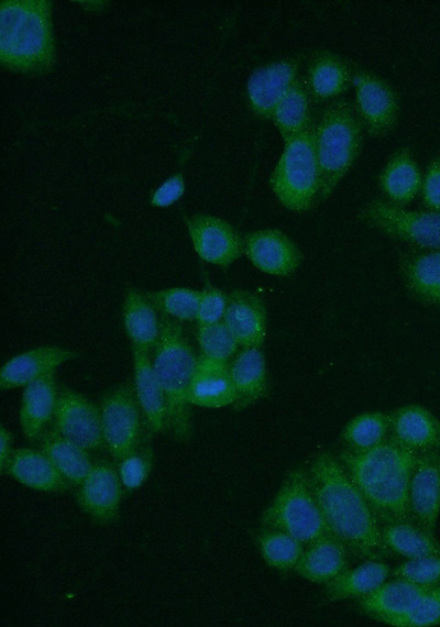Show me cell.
<instances>
[{"label":"cell","mask_w":440,"mask_h":627,"mask_svg":"<svg viewBox=\"0 0 440 627\" xmlns=\"http://www.w3.org/2000/svg\"><path fill=\"white\" fill-rule=\"evenodd\" d=\"M308 474L329 531L358 558L387 557L391 551L382 539L381 522L339 459L321 452L310 463Z\"/></svg>","instance_id":"6da1fadb"},{"label":"cell","mask_w":440,"mask_h":627,"mask_svg":"<svg viewBox=\"0 0 440 627\" xmlns=\"http://www.w3.org/2000/svg\"><path fill=\"white\" fill-rule=\"evenodd\" d=\"M417 455L389 436L367 450L345 448L338 459L383 525L411 520L408 493Z\"/></svg>","instance_id":"7a4b0ae2"},{"label":"cell","mask_w":440,"mask_h":627,"mask_svg":"<svg viewBox=\"0 0 440 627\" xmlns=\"http://www.w3.org/2000/svg\"><path fill=\"white\" fill-rule=\"evenodd\" d=\"M52 3L3 0L0 4V62L10 70L42 75L55 64Z\"/></svg>","instance_id":"3957f363"},{"label":"cell","mask_w":440,"mask_h":627,"mask_svg":"<svg viewBox=\"0 0 440 627\" xmlns=\"http://www.w3.org/2000/svg\"><path fill=\"white\" fill-rule=\"evenodd\" d=\"M161 336L152 360L166 398V431L175 440L187 442L193 436L188 391L198 356L188 342L182 322L164 315H161Z\"/></svg>","instance_id":"277c9868"},{"label":"cell","mask_w":440,"mask_h":627,"mask_svg":"<svg viewBox=\"0 0 440 627\" xmlns=\"http://www.w3.org/2000/svg\"><path fill=\"white\" fill-rule=\"evenodd\" d=\"M363 124L354 105L337 99L322 111L315 124V144L320 170L318 199L326 200L360 155Z\"/></svg>","instance_id":"5b68a950"},{"label":"cell","mask_w":440,"mask_h":627,"mask_svg":"<svg viewBox=\"0 0 440 627\" xmlns=\"http://www.w3.org/2000/svg\"><path fill=\"white\" fill-rule=\"evenodd\" d=\"M261 524L292 535L305 547L331 534L312 491L308 469L295 468L287 473L262 513Z\"/></svg>","instance_id":"8992f818"},{"label":"cell","mask_w":440,"mask_h":627,"mask_svg":"<svg viewBox=\"0 0 440 627\" xmlns=\"http://www.w3.org/2000/svg\"><path fill=\"white\" fill-rule=\"evenodd\" d=\"M270 186L288 210L304 212L318 199L320 170L315 144V124L284 142L270 176Z\"/></svg>","instance_id":"52a82bcc"},{"label":"cell","mask_w":440,"mask_h":627,"mask_svg":"<svg viewBox=\"0 0 440 627\" xmlns=\"http://www.w3.org/2000/svg\"><path fill=\"white\" fill-rule=\"evenodd\" d=\"M358 219L395 240L425 250L440 249V212L407 210L387 200L374 199L358 211Z\"/></svg>","instance_id":"ba28073f"},{"label":"cell","mask_w":440,"mask_h":627,"mask_svg":"<svg viewBox=\"0 0 440 627\" xmlns=\"http://www.w3.org/2000/svg\"><path fill=\"white\" fill-rule=\"evenodd\" d=\"M99 407L105 448L114 462L150 439L133 383L119 384L108 391Z\"/></svg>","instance_id":"9c48e42d"},{"label":"cell","mask_w":440,"mask_h":627,"mask_svg":"<svg viewBox=\"0 0 440 627\" xmlns=\"http://www.w3.org/2000/svg\"><path fill=\"white\" fill-rule=\"evenodd\" d=\"M52 428L88 451L105 448L100 407L65 385L58 386Z\"/></svg>","instance_id":"30bf717a"},{"label":"cell","mask_w":440,"mask_h":627,"mask_svg":"<svg viewBox=\"0 0 440 627\" xmlns=\"http://www.w3.org/2000/svg\"><path fill=\"white\" fill-rule=\"evenodd\" d=\"M358 116L367 134L373 138L388 135L396 127L399 116V101L395 90L385 80L370 72H359L354 76Z\"/></svg>","instance_id":"8fae6325"},{"label":"cell","mask_w":440,"mask_h":627,"mask_svg":"<svg viewBox=\"0 0 440 627\" xmlns=\"http://www.w3.org/2000/svg\"><path fill=\"white\" fill-rule=\"evenodd\" d=\"M122 493L117 464L97 460L77 487L76 499L80 509L95 522L108 525L119 517Z\"/></svg>","instance_id":"7c38bea8"},{"label":"cell","mask_w":440,"mask_h":627,"mask_svg":"<svg viewBox=\"0 0 440 627\" xmlns=\"http://www.w3.org/2000/svg\"><path fill=\"white\" fill-rule=\"evenodd\" d=\"M187 229L198 256L210 264L229 267L244 253V239L226 220L210 215L186 219Z\"/></svg>","instance_id":"4fadbf2b"},{"label":"cell","mask_w":440,"mask_h":627,"mask_svg":"<svg viewBox=\"0 0 440 627\" xmlns=\"http://www.w3.org/2000/svg\"><path fill=\"white\" fill-rule=\"evenodd\" d=\"M408 504L411 520L435 535L440 514V450L417 455Z\"/></svg>","instance_id":"5bb4252c"},{"label":"cell","mask_w":440,"mask_h":627,"mask_svg":"<svg viewBox=\"0 0 440 627\" xmlns=\"http://www.w3.org/2000/svg\"><path fill=\"white\" fill-rule=\"evenodd\" d=\"M243 239L244 254L263 273L279 277L288 276L302 262L299 248L278 229L253 231Z\"/></svg>","instance_id":"9a60e30c"},{"label":"cell","mask_w":440,"mask_h":627,"mask_svg":"<svg viewBox=\"0 0 440 627\" xmlns=\"http://www.w3.org/2000/svg\"><path fill=\"white\" fill-rule=\"evenodd\" d=\"M298 68L296 58H285L261 66L251 74L246 95L255 116L272 120L275 108L298 79Z\"/></svg>","instance_id":"2e32d148"},{"label":"cell","mask_w":440,"mask_h":627,"mask_svg":"<svg viewBox=\"0 0 440 627\" xmlns=\"http://www.w3.org/2000/svg\"><path fill=\"white\" fill-rule=\"evenodd\" d=\"M433 585H421L395 578L384 582L370 594L358 600L361 612L369 617L397 627L418 600Z\"/></svg>","instance_id":"e0dca14e"},{"label":"cell","mask_w":440,"mask_h":627,"mask_svg":"<svg viewBox=\"0 0 440 627\" xmlns=\"http://www.w3.org/2000/svg\"><path fill=\"white\" fill-rule=\"evenodd\" d=\"M266 320L265 305L260 296L244 289L228 294L223 322L241 348H262Z\"/></svg>","instance_id":"ac0fdd59"},{"label":"cell","mask_w":440,"mask_h":627,"mask_svg":"<svg viewBox=\"0 0 440 627\" xmlns=\"http://www.w3.org/2000/svg\"><path fill=\"white\" fill-rule=\"evenodd\" d=\"M78 356V352L56 345L38 346L12 356L1 367L2 391L24 387Z\"/></svg>","instance_id":"d6986e66"},{"label":"cell","mask_w":440,"mask_h":627,"mask_svg":"<svg viewBox=\"0 0 440 627\" xmlns=\"http://www.w3.org/2000/svg\"><path fill=\"white\" fill-rule=\"evenodd\" d=\"M133 386L148 437L166 431L167 406L148 352L132 348Z\"/></svg>","instance_id":"ffe728a7"},{"label":"cell","mask_w":440,"mask_h":627,"mask_svg":"<svg viewBox=\"0 0 440 627\" xmlns=\"http://www.w3.org/2000/svg\"><path fill=\"white\" fill-rule=\"evenodd\" d=\"M391 416V436L416 453L440 450V420L427 408L410 404Z\"/></svg>","instance_id":"44dd1931"},{"label":"cell","mask_w":440,"mask_h":627,"mask_svg":"<svg viewBox=\"0 0 440 627\" xmlns=\"http://www.w3.org/2000/svg\"><path fill=\"white\" fill-rule=\"evenodd\" d=\"M234 399L229 363L199 355L189 385V404L205 408H221L232 406Z\"/></svg>","instance_id":"7402d4cb"},{"label":"cell","mask_w":440,"mask_h":627,"mask_svg":"<svg viewBox=\"0 0 440 627\" xmlns=\"http://www.w3.org/2000/svg\"><path fill=\"white\" fill-rule=\"evenodd\" d=\"M4 473L40 492L62 493L72 487L40 448L14 449Z\"/></svg>","instance_id":"603a6c76"},{"label":"cell","mask_w":440,"mask_h":627,"mask_svg":"<svg viewBox=\"0 0 440 627\" xmlns=\"http://www.w3.org/2000/svg\"><path fill=\"white\" fill-rule=\"evenodd\" d=\"M349 549L332 534L305 547L294 571L307 581L327 584L349 565Z\"/></svg>","instance_id":"cb8c5ba5"},{"label":"cell","mask_w":440,"mask_h":627,"mask_svg":"<svg viewBox=\"0 0 440 627\" xmlns=\"http://www.w3.org/2000/svg\"><path fill=\"white\" fill-rule=\"evenodd\" d=\"M229 372L235 393L234 410H243L268 389L266 360L261 348H242L229 363Z\"/></svg>","instance_id":"d4e9b609"},{"label":"cell","mask_w":440,"mask_h":627,"mask_svg":"<svg viewBox=\"0 0 440 627\" xmlns=\"http://www.w3.org/2000/svg\"><path fill=\"white\" fill-rule=\"evenodd\" d=\"M58 386L55 371L50 372L24 386L19 411L20 426L29 440H37L52 422Z\"/></svg>","instance_id":"484cf974"},{"label":"cell","mask_w":440,"mask_h":627,"mask_svg":"<svg viewBox=\"0 0 440 627\" xmlns=\"http://www.w3.org/2000/svg\"><path fill=\"white\" fill-rule=\"evenodd\" d=\"M422 175L408 147H400L388 158L380 175V186L387 201L404 207L420 191Z\"/></svg>","instance_id":"4316f807"},{"label":"cell","mask_w":440,"mask_h":627,"mask_svg":"<svg viewBox=\"0 0 440 627\" xmlns=\"http://www.w3.org/2000/svg\"><path fill=\"white\" fill-rule=\"evenodd\" d=\"M123 326L132 348L145 352L154 350L162 330L158 310L145 294L130 289L123 304Z\"/></svg>","instance_id":"83f0119b"},{"label":"cell","mask_w":440,"mask_h":627,"mask_svg":"<svg viewBox=\"0 0 440 627\" xmlns=\"http://www.w3.org/2000/svg\"><path fill=\"white\" fill-rule=\"evenodd\" d=\"M36 441L69 485L77 488L94 464L89 451L53 428L45 429Z\"/></svg>","instance_id":"f1b7e54d"},{"label":"cell","mask_w":440,"mask_h":627,"mask_svg":"<svg viewBox=\"0 0 440 627\" xmlns=\"http://www.w3.org/2000/svg\"><path fill=\"white\" fill-rule=\"evenodd\" d=\"M400 272L413 296L427 305H440V249L407 255Z\"/></svg>","instance_id":"f546056e"},{"label":"cell","mask_w":440,"mask_h":627,"mask_svg":"<svg viewBox=\"0 0 440 627\" xmlns=\"http://www.w3.org/2000/svg\"><path fill=\"white\" fill-rule=\"evenodd\" d=\"M352 82L348 64L338 55L322 51L310 61L306 86L316 100H330L345 92Z\"/></svg>","instance_id":"4dcf8cb0"},{"label":"cell","mask_w":440,"mask_h":627,"mask_svg":"<svg viewBox=\"0 0 440 627\" xmlns=\"http://www.w3.org/2000/svg\"><path fill=\"white\" fill-rule=\"evenodd\" d=\"M391 571L389 565L382 560H365L327 583L326 598L330 602L359 600L383 584Z\"/></svg>","instance_id":"1f68e13d"},{"label":"cell","mask_w":440,"mask_h":627,"mask_svg":"<svg viewBox=\"0 0 440 627\" xmlns=\"http://www.w3.org/2000/svg\"><path fill=\"white\" fill-rule=\"evenodd\" d=\"M382 539L387 549L407 560L440 556V542L435 535L410 519L381 525Z\"/></svg>","instance_id":"d6a6232c"},{"label":"cell","mask_w":440,"mask_h":627,"mask_svg":"<svg viewBox=\"0 0 440 627\" xmlns=\"http://www.w3.org/2000/svg\"><path fill=\"white\" fill-rule=\"evenodd\" d=\"M272 121L284 142L310 125V94L301 79L298 78L279 101Z\"/></svg>","instance_id":"836d02e7"},{"label":"cell","mask_w":440,"mask_h":627,"mask_svg":"<svg viewBox=\"0 0 440 627\" xmlns=\"http://www.w3.org/2000/svg\"><path fill=\"white\" fill-rule=\"evenodd\" d=\"M391 436V416L384 411H365L348 421L341 438L351 450H367Z\"/></svg>","instance_id":"e575fe53"},{"label":"cell","mask_w":440,"mask_h":627,"mask_svg":"<svg viewBox=\"0 0 440 627\" xmlns=\"http://www.w3.org/2000/svg\"><path fill=\"white\" fill-rule=\"evenodd\" d=\"M256 544L265 563L283 572L294 570L305 550L292 535L264 527L257 535Z\"/></svg>","instance_id":"d590c367"},{"label":"cell","mask_w":440,"mask_h":627,"mask_svg":"<svg viewBox=\"0 0 440 627\" xmlns=\"http://www.w3.org/2000/svg\"><path fill=\"white\" fill-rule=\"evenodd\" d=\"M145 295L161 315L179 322L196 321L201 290L178 286Z\"/></svg>","instance_id":"8d00e7d4"},{"label":"cell","mask_w":440,"mask_h":627,"mask_svg":"<svg viewBox=\"0 0 440 627\" xmlns=\"http://www.w3.org/2000/svg\"><path fill=\"white\" fill-rule=\"evenodd\" d=\"M196 339L201 356L222 362L230 363L240 348L223 320L198 326Z\"/></svg>","instance_id":"74e56055"},{"label":"cell","mask_w":440,"mask_h":627,"mask_svg":"<svg viewBox=\"0 0 440 627\" xmlns=\"http://www.w3.org/2000/svg\"><path fill=\"white\" fill-rule=\"evenodd\" d=\"M116 464L123 488L130 492L138 490L151 474L153 468L152 448L143 442Z\"/></svg>","instance_id":"f35d334b"},{"label":"cell","mask_w":440,"mask_h":627,"mask_svg":"<svg viewBox=\"0 0 440 627\" xmlns=\"http://www.w3.org/2000/svg\"><path fill=\"white\" fill-rule=\"evenodd\" d=\"M440 625V584L421 595L397 627H432Z\"/></svg>","instance_id":"ab89813d"},{"label":"cell","mask_w":440,"mask_h":627,"mask_svg":"<svg viewBox=\"0 0 440 627\" xmlns=\"http://www.w3.org/2000/svg\"><path fill=\"white\" fill-rule=\"evenodd\" d=\"M391 575L421 585L440 584V556L407 560L396 565Z\"/></svg>","instance_id":"60d3db41"},{"label":"cell","mask_w":440,"mask_h":627,"mask_svg":"<svg viewBox=\"0 0 440 627\" xmlns=\"http://www.w3.org/2000/svg\"><path fill=\"white\" fill-rule=\"evenodd\" d=\"M228 295L221 289L206 285L201 290L200 301L196 322L200 324H209L223 320L227 308Z\"/></svg>","instance_id":"b9f144b4"},{"label":"cell","mask_w":440,"mask_h":627,"mask_svg":"<svg viewBox=\"0 0 440 627\" xmlns=\"http://www.w3.org/2000/svg\"><path fill=\"white\" fill-rule=\"evenodd\" d=\"M420 191L424 206L428 210L440 212V155L430 161Z\"/></svg>","instance_id":"7bdbcfd3"},{"label":"cell","mask_w":440,"mask_h":627,"mask_svg":"<svg viewBox=\"0 0 440 627\" xmlns=\"http://www.w3.org/2000/svg\"><path fill=\"white\" fill-rule=\"evenodd\" d=\"M185 191L183 173L179 172L166 179L153 194L151 204L154 207L164 208L173 205L182 198Z\"/></svg>","instance_id":"ee69618b"},{"label":"cell","mask_w":440,"mask_h":627,"mask_svg":"<svg viewBox=\"0 0 440 627\" xmlns=\"http://www.w3.org/2000/svg\"><path fill=\"white\" fill-rule=\"evenodd\" d=\"M13 437L10 430L4 426L0 427V471L4 474L8 460L12 453Z\"/></svg>","instance_id":"f6af8a7d"}]
</instances>
